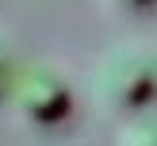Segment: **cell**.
<instances>
[{"label": "cell", "instance_id": "cell-1", "mask_svg": "<svg viewBox=\"0 0 157 146\" xmlns=\"http://www.w3.org/2000/svg\"><path fill=\"white\" fill-rule=\"evenodd\" d=\"M92 92L100 104L115 112H138L146 100L157 92V65L138 46H119L104 54L92 77Z\"/></svg>", "mask_w": 157, "mask_h": 146}, {"label": "cell", "instance_id": "cell-2", "mask_svg": "<svg viewBox=\"0 0 157 146\" xmlns=\"http://www.w3.org/2000/svg\"><path fill=\"white\" fill-rule=\"evenodd\" d=\"M8 96H12L19 119L35 123V127L61 123L69 115V104H73L65 77H61L58 69H50V65H23L19 73H15Z\"/></svg>", "mask_w": 157, "mask_h": 146}, {"label": "cell", "instance_id": "cell-3", "mask_svg": "<svg viewBox=\"0 0 157 146\" xmlns=\"http://www.w3.org/2000/svg\"><path fill=\"white\" fill-rule=\"evenodd\" d=\"M15 73H19V61H15V42L8 38V31H0V96H8Z\"/></svg>", "mask_w": 157, "mask_h": 146}, {"label": "cell", "instance_id": "cell-4", "mask_svg": "<svg viewBox=\"0 0 157 146\" xmlns=\"http://www.w3.org/2000/svg\"><path fill=\"white\" fill-rule=\"evenodd\" d=\"M119 146H157V119H134L130 127H123Z\"/></svg>", "mask_w": 157, "mask_h": 146}, {"label": "cell", "instance_id": "cell-5", "mask_svg": "<svg viewBox=\"0 0 157 146\" xmlns=\"http://www.w3.org/2000/svg\"><path fill=\"white\" fill-rule=\"evenodd\" d=\"M111 4H119V8H146V4H153V0H111Z\"/></svg>", "mask_w": 157, "mask_h": 146}]
</instances>
